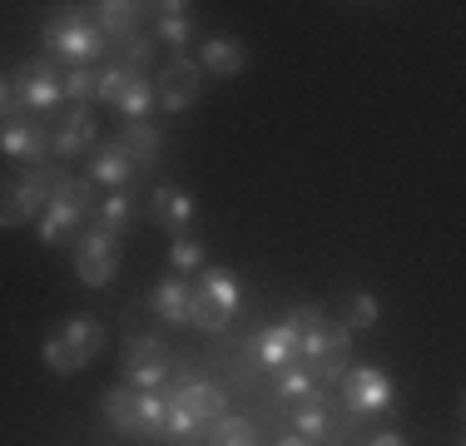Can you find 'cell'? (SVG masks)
<instances>
[{
	"mask_svg": "<svg viewBox=\"0 0 466 446\" xmlns=\"http://www.w3.org/2000/svg\"><path fill=\"white\" fill-rule=\"evenodd\" d=\"M188 288H194V283H184L179 273L159 278V283H154V293H149V308L159 312L164 322H188Z\"/></svg>",
	"mask_w": 466,
	"mask_h": 446,
	"instance_id": "cell-21",
	"label": "cell"
},
{
	"mask_svg": "<svg viewBox=\"0 0 466 446\" xmlns=\"http://www.w3.org/2000/svg\"><path fill=\"white\" fill-rule=\"evenodd\" d=\"M258 441V431H253V421L248 417H218L214 427H208V446H253Z\"/></svg>",
	"mask_w": 466,
	"mask_h": 446,
	"instance_id": "cell-24",
	"label": "cell"
},
{
	"mask_svg": "<svg viewBox=\"0 0 466 446\" xmlns=\"http://www.w3.org/2000/svg\"><path fill=\"white\" fill-rule=\"evenodd\" d=\"M169 263H174V273H194V268L204 263V243L188 238V233H179V238H174V248H169Z\"/></svg>",
	"mask_w": 466,
	"mask_h": 446,
	"instance_id": "cell-29",
	"label": "cell"
},
{
	"mask_svg": "<svg viewBox=\"0 0 466 446\" xmlns=\"http://www.w3.org/2000/svg\"><path fill=\"white\" fill-rule=\"evenodd\" d=\"M99 411L125 437H159L164 421H169V401L159 392H139V387H109L99 397Z\"/></svg>",
	"mask_w": 466,
	"mask_h": 446,
	"instance_id": "cell-1",
	"label": "cell"
},
{
	"mask_svg": "<svg viewBox=\"0 0 466 446\" xmlns=\"http://www.w3.org/2000/svg\"><path fill=\"white\" fill-rule=\"evenodd\" d=\"M298 431H303L308 441H313V437H328V411L318 407V401H303V407H298Z\"/></svg>",
	"mask_w": 466,
	"mask_h": 446,
	"instance_id": "cell-30",
	"label": "cell"
},
{
	"mask_svg": "<svg viewBox=\"0 0 466 446\" xmlns=\"http://www.w3.org/2000/svg\"><path fill=\"white\" fill-rule=\"evenodd\" d=\"M119 149H125V159L135 164V169H149L164 154V134L154 125H144V119H129V129H119Z\"/></svg>",
	"mask_w": 466,
	"mask_h": 446,
	"instance_id": "cell-17",
	"label": "cell"
},
{
	"mask_svg": "<svg viewBox=\"0 0 466 446\" xmlns=\"http://www.w3.org/2000/svg\"><path fill=\"white\" fill-rule=\"evenodd\" d=\"M139 10L144 5H135V0H105V5H95V30L105 40H135Z\"/></svg>",
	"mask_w": 466,
	"mask_h": 446,
	"instance_id": "cell-18",
	"label": "cell"
},
{
	"mask_svg": "<svg viewBox=\"0 0 466 446\" xmlns=\"http://www.w3.org/2000/svg\"><path fill=\"white\" fill-rule=\"evenodd\" d=\"M25 223H30V208L20 198V184L0 178V228H25Z\"/></svg>",
	"mask_w": 466,
	"mask_h": 446,
	"instance_id": "cell-25",
	"label": "cell"
},
{
	"mask_svg": "<svg viewBox=\"0 0 466 446\" xmlns=\"http://www.w3.org/2000/svg\"><path fill=\"white\" fill-rule=\"evenodd\" d=\"M99 348H105V328H99V318H70L46 342V367L55 377H70V372H80V367H90L99 357Z\"/></svg>",
	"mask_w": 466,
	"mask_h": 446,
	"instance_id": "cell-4",
	"label": "cell"
},
{
	"mask_svg": "<svg viewBox=\"0 0 466 446\" xmlns=\"http://www.w3.org/2000/svg\"><path fill=\"white\" fill-rule=\"evenodd\" d=\"M342 397H348L352 411L372 417V411H387V401H392V382H387V372H377V367H358V372L342 377Z\"/></svg>",
	"mask_w": 466,
	"mask_h": 446,
	"instance_id": "cell-14",
	"label": "cell"
},
{
	"mask_svg": "<svg viewBox=\"0 0 466 446\" xmlns=\"http://www.w3.org/2000/svg\"><path fill=\"white\" fill-rule=\"evenodd\" d=\"M40 45L55 50V55H65V60H75V65H85V60H95V55L105 50V35H99L90 20H80V10H60V15L46 20Z\"/></svg>",
	"mask_w": 466,
	"mask_h": 446,
	"instance_id": "cell-7",
	"label": "cell"
},
{
	"mask_svg": "<svg viewBox=\"0 0 466 446\" xmlns=\"http://www.w3.org/2000/svg\"><path fill=\"white\" fill-rule=\"evenodd\" d=\"M135 174H139V169L125 159V149H119V144H105V149H99L95 159H90V178H95V184H115V188H125Z\"/></svg>",
	"mask_w": 466,
	"mask_h": 446,
	"instance_id": "cell-22",
	"label": "cell"
},
{
	"mask_svg": "<svg viewBox=\"0 0 466 446\" xmlns=\"http://www.w3.org/2000/svg\"><path fill=\"white\" fill-rule=\"evenodd\" d=\"M253 352H258L263 367H273V372H288V367L303 362V332H298L293 322L283 318L279 328H268V332H258V338H253Z\"/></svg>",
	"mask_w": 466,
	"mask_h": 446,
	"instance_id": "cell-13",
	"label": "cell"
},
{
	"mask_svg": "<svg viewBox=\"0 0 466 446\" xmlns=\"http://www.w3.org/2000/svg\"><path fill=\"white\" fill-rule=\"evenodd\" d=\"M95 80H99V75H90V70H70L60 85H65V95H70V99H80V105H85V99L95 95Z\"/></svg>",
	"mask_w": 466,
	"mask_h": 446,
	"instance_id": "cell-31",
	"label": "cell"
},
{
	"mask_svg": "<svg viewBox=\"0 0 466 446\" xmlns=\"http://www.w3.org/2000/svg\"><path fill=\"white\" fill-rule=\"evenodd\" d=\"M125 367H129V387L159 392V382L169 377V348H164L159 338H135L125 352Z\"/></svg>",
	"mask_w": 466,
	"mask_h": 446,
	"instance_id": "cell-12",
	"label": "cell"
},
{
	"mask_svg": "<svg viewBox=\"0 0 466 446\" xmlns=\"http://www.w3.org/2000/svg\"><path fill=\"white\" fill-rule=\"evenodd\" d=\"M149 55H154V45L149 40H125V65H129V70H144V65H149Z\"/></svg>",
	"mask_w": 466,
	"mask_h": 446,
	"instance_id": "cell-32",
	"label": "cell"
},
{
	"mask_svg": "<svg viewBox=\"0 0 466 446\" xmlns=\"http://www.w3.org/2000/svg\"><path fill=\"white\" fill-rule=\"evenodd\" d=\"M10 105H15V89H10V80H0V115H5Z\"/></svg>",
	"mask_w": 466,
	"mask_h": 446,
	"instance_id": "cell-33",
	"label": "cell"
},
{
	"mask_svg": "<svg viewBox=\"0 0 466 446\" xmlns=\"http://www.w3.org/2000/svg\"><path fill=\"white\" fill-rule=\"evenodd\" d=\"M95 134H99V125H95V115L85 105H75L70 115L55 125V134H50V149L60 154V159H75L80 149H90L95 144Z\"/></svg>",
	"mask_w": 466,
	"mask_h": 446,
	"instance_id": "cell-16",
	"label": "cell"
},
{
	"mask_svg": "<svg viewBox=\"0 0 466 446\" xmlns=\"http://www.w3.org/2000/svg\"><path fill=\"white\" fill-rule=\"evenodd\" d=\"M95 95L105 99L109 109L129 115V119H144L154 109V85L144 80L139 70H129V65H109V70L95 80Z\"/></svg>",
	"mask_w": 466,
	"mask_h": 446,
	"instance_id": "cell-8",
	"label": "cell"
},
{
	"mask_svg": "<svg viewBox=\"0 0 466 446\" xmlns=\"http://www.w3.org/2000/svg\"><path fill=\"white\" fill-rule=\"evenodd\" d=\"M198 60H204V70L224 75V80H233V75L248 65V50H243V40H228V35H208L204 50H198Z\"/></svg>",
	"mask_w": 466,
	"mask_h": 446,
	"instance_id": "cell-20",
	"label": "cell"
},
{
	"mask_svg": "<svg viewBox=\"0 0 466 446\" xmlns=\"http://www.w3.org/2000/svg\"><path fill=\"white\" fill-rule=\"evenodd\" d=\"M169 421H164V431L169 437H194V431H208L218 417H224V387L214 382H194V377H184L179 387H174L169 397Z\"/></svg>",
	"mask_w": 466,
	"mask_h": 446,
	"instance_id": "cell-2",
	"label": "cell"
},
{
	"mask_svg": "<svg viewBox=\"0 0 466 446\" xmlns=\"http://www.w3.org/2000/svg\"><path fill=\"white\" fill-rule=\"evenodd\" d=\"M348 352H352V332L332 318H318L313 328H303V357L313 367H303L308 377H323V382H338L348 372Z\"/></svg>",
	"mask_w": 466,
	"mask_h": 446,
	"instance_id": "cell-6",
	"label": "cell"
},
{
	"mask_svg": "<svg viewBox=\"0 0 466 446\" xmlns=\"http://www.w3.org/2000/svg\"><path fill=\"white\" fill-rule=\"evenodd\" d=\"M198 95H204V75H198L194 60H169L159 75V85H154V105L169 109V115H184V109L198 105Z\"/></svg>",
	"mask_w": 466,
	"mask_h": 446,
	"instance_id": "cell-11",
	"label": "cell"
},
{
	"mask_svg": "<svg viewBox=\"0 0 466 446\" xmlns=\"http://www.w3.org/2000/svg\"><path fill=\"white\" fill-rule=\"evenodd\" d=\"M372 446H407V437H397V431H382V437H372Z\"/></svg>",
	"mask_w": 466,
	"mask_h": 446,
	"instance_id": "cell-34",
	"label": "cell"
},
{
	"mask_svg": "<svg viewBox=\"0 0 466 446\" xmlns=\"http://www.w3.org/2000/svg\"><path fill=\"white\" fill-rule=\"evenodd\" d=\"M0 149L20 164H40L50 149V134L40 129L35 119H10V125H0Z\"/></svg>",
	"mask_w": 466,
	"mask_h": 446,
	"instance_id": "cell-15",
	"label": "cell"
},
{
	"mask_svg": "<svg viewBox=\"0 0 466 446\" xmlns=\"http://www.w3.org/2000/svg\"><path fill=\"white\" fill-rule=\"evenodd\" d=\"M238 312V278L228 268H208L194 288H188V322L204 332L228 328V318Z\"/></svg>",
	"mask_w": 466,
	"mask_h": 446,
	"instance_id": "cell-3",
	"label": "cell"
},
{
	"mask_svg": "<svg viewBox=\"0 0 466 446\" xmlns=\"http://www.w3.org/2000/svg\"><path fill=\"white\" fill-rule=\"evenodd\" d=\"M95 214H99V228H105V233H119V228H129V218H135V204H129V194L119 188V194L105 198Z\"/></svg>",
	"mask_w": 466,
	"mask_h": 446,
	"instance_id": "cell-26",
	"label": "cell"
},
{
	"mask_svg": "<svg viewBox=\"0 0 466 446\" xmlns=\"http://www.w3.org/2000/svg\"><path fill=\"white\" fill-rule=\"evenodd\" d=\"M90 214V178H70V174H60L55 178V188H50V204L40 208V243H60L65 233H75L80 228V218Z\"/></svg>",
	"mask_w": 466,
	"mask_h": 446,
	"instance_id": "cell-5",
	"label": "cell"
},
{
	"mask_svg": "<svg viewBox=\"0 0 466 446\" xmlns=\"http://www.w3.org/2000/svg\"><path fill=\"white\" fill-rule=\"evenodd\" d=\"M342 328H348V332L377 328V298H372V293H358V298H352L348 312H342Z\"/></svg>",
	"mask_w": 466,
	"mask_h": 446,
	"instance_id": "cell-27",
	"label": "cell"
},
{
	"mask_svg": "<svg viewBox=\"0 0 466 446\" xmlns=\"http://www.w3.org/2000/svg\"><path fill=\"white\" fill-rule=\"evenodd\" d=\"M188 5L184 0H169V5H159V25H154V35H159L169 50H184L188 45Z\"/></svg>",
	"mask_w": 466,
	"mask_h": 446,
	"instance_id": "cell-23",
	"label": "cell"
},
{
	"mask_svg": "<svg viewBox=\"0 0 466 446\" xmlns=\"http://www.w3.org/2000/svg\"><path fill=\"white\" fill-rule=\"evenodd\" d=\"M75 273H80L85 288H105L119 273V233H105V228L85 233L75 243Z\"/></svg>",
	"mask_w": 466,
	"mask_h": 446,
	"instance_id": "cell-10",
	"label": "cell"
},
{
	"mask_svg": "<svg viewBox=\"0 0 466 446\" xmlns=\"http://www.w3.org/2000/svg\"><path fill=\"white\" fill-rule=\"evenodd\" d=\"M279 401H313V377H308L303 367L279 372Z\"/></svg>",
	"mask_w": 466,
	"mask_h": 446,
	"instance_id": "cell-28",
	"label": "cell"
},
{
	"mask_svg": "<svg viewBox=\"0 0 466 446\" xmlns=\"http://www.w3.org/2000/svg\"><path fill=\"white\" fill-rule=\"evenodd\" d=\"M154 218H159V228H169L174 238L194 223V198L184 194V188H169V184H159L154 188Z\"/></svg>",
	"mask_w": 466,
	"mask_h": 446,
	"instance_id": "cell-19",
	"label": "cell"
},
{
	"mask_svg": "<svg viewBox=\"0 0 466 446\" xmlns=\"http://www.w3.org/2000/svg\"><path fill=\"white\" fill-rule=\"evenodd\" d=\"M279 446H313L308 437H288V441H279Z\"/></svg>",
	"mask_w": 466,
	"mask_h": 446,
	"instance_id": "cell-35",
	"label": "cell"
},
{
	"mask_svg": "<svg viewBox=\"0 0 466 446\" xmlns=\"http://www.w3.org/2000/svg\"><path fill=\"white\" fill-rule=\"evenodd\" d=\"M10 89H15V105L30 109V115H50L65 99V85H60V75H55L50 60H25L15 70V80H10Z\"/></svg>",
	"mask_w": 466,
	"mask_h": 446,
	"instance_id": "cell-9",
	"label": "cell"
}]
</instances>
